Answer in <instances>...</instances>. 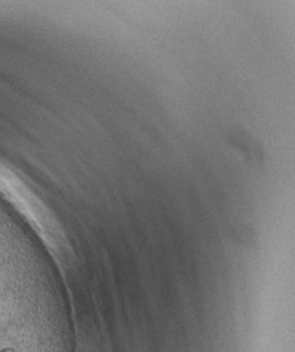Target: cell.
Segmentation results:
<instances>
[{"mask_svg": "<svg viewBox=\"0 0 295 352\" xmlns=\"http://www.w3.org/2000/svg\"><path fill=\"white\" fill-rule=\"evenodd\" d=\"M0 352H42L41 340L17 309H0Z\"/></svg>", "mask_w": 295, "mask_h": 352, "instance_id": "6da1fadb", "label": "cell"}]
</instances>
